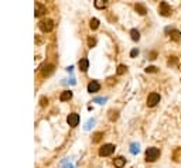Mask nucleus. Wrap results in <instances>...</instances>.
Returning <instances> with one entry per match:
<instances>
[{
	"instance_id": "obj_11",
	"label": "nucleus",
	"mask_w": 181,
	"mask_h": 168,
	"mask_svg": "<svg viewBox=\"0 0 181 168\" xmlns=\"http://www.w3.org/2000/svg\"><path fill=\"white\" fill-rule=\"evenodd\" d=\"M71 98H72V92H71V91H65V92H62V93H61L60 100L61 102H65V100H69Z\"/></svg>"
},
{
	"instance_id": "obj_4",
	"label": "nucleus",
	"mask_w": 181,
	"mask_h": 168,
	"mask_svg": "<svg viewBox=\"0 0 181 168\" xmlns=\"http://www.w3.org/2000/svg\"><path fill=\"white\" fill-rule=\"evenodd\" d=\"M38 27H40L41 31H44V33H48V31L53 30L54 23H53V20H50V18H45V20H41L40 21Z\"/></svg>"
},
{
	"instance_id": "obj_15",
	"label": "nucleus",
	"mask_w": 181,
	"mask_h": 168,
	"mask_svg": "<svg viewBox=\"0 0 181 168\" xmlns=\"http://www.w3.org/2000/svg\"><path fill=\"white\" fill-rule=\"evenodd\" d=\"M53 69H54L53 65H50V64L44 65V67H43V75H44V76H45V75H50L51 72H53Z\"/></svg>"
},
{
	"instance_id": "obj_3",
	"label": "nucleus",
	"mask_w": 181,
	"mask_h": 168,
	"mask_svg": "<svg viewBox=\"0 0 181 168\" xmlns=\"http://www.w3.org/2000/svg\"><path fill=\"white\" fill-rule=\"evenodd\" d=\"M115 148L116 147H115L113 144H103L101 148H99V155H101V157H107V155L113 154Z\"/></svg>"
},
{
	"instance_id": "obj_7",
	"label": "nucleus",
	"mask_w": 181,
	"mask_h": 168,
	"mask_svg": "<svg viewBox=\"0 0 181 168\" xmlns=\"http://www.w3.org/2000/svg\"><path fill=\"white\" fill-rule=\"evenodd\" d=\"M101 89V84L98 81H90L89 84H88V92H90V93H95V92H98Z\"/></svg>"
},
{
	"instance_id": "obj_25",
	"label": "nucleus",
	"mask_w": 181,
	"mask_h": 168,
	"mask_svg": "<svg viewBox=\"0 0 181 168\" xmlns=\"http://www.w3.org/2000/svg\"><path fill=\"white\" fill-rule=\"evenodd\" d=\"M139 151V148H136V144L132 145V153H137Z\"/></svg>"
},
{
	"instance_id": "obj_16",
	"label": "nucleus",
	"mask_w": 181,
	"mask_h": 168,
	"mask_svg": "<svg viewBox=\"0 0 181 168\" xmlns=\"http://www.w3.org/2000/svg\"><path fill=\"white\" fill-rule=\"evenodd\" d=\"M89 27L92 28V30H96V28L99 27V20H98V18H90Z\"/></svg>"
},
{
	"instance_id": "obj_12",
	"label": "nucleus",
	"mask_w": 181,
	"mask_h": 168,
	"mask_svg": "<svg viewBox=\"0 0 181 168\" xmlns=\"http://www.w3.org/2000/svg\"><path fill=\"white\" fill-rule=\"evenodd\" d=\"M134 9H136V11H137L140 16H144V14L147 13V10H146V7L143 6V4H140V3H137L136 6H134Z\"/></svg>"
},
{
	"instance_id": "obj_24",
	"label": "nucleus",
	"mask_w": 181,
	"mask_h": 168,
	"mask_svg": "<svg viewBox=\"0 0 181 168\" xmlns=\"http://www.w3.org/2000/svg\"><path fill=\"white\" fill-rule=\"evenodd\" d=\"M47 103H48V99H45V98L41 99V106H45Z\"/></svg>"
},
{
	"instance_id": "obj_1",
	"label": "nucleus",
	"mask_w": 181,
	"mask_h": 168,
	"mask_svg": "<svg viewBox=\"0 0 181 168\" xmlns=\"http://www.w3.org/2000/svg\"><path fill=\"white\" fill-rule=\"evenodd\" d=\"M160 157V150L156 147H150L146 150V161L149 162H154L156 160H158Z\"/></svg>"
},
{
	"instance_id": "obj_5",
	"label": "nucleus",
	"mask_w": 181,
	"mask_h": 168,
	"mask_svg": "<svg viewBox=\"0 0 181 168\" xmlns=\"http://www.w3.org/2000/svg\"><path fill=\"white\" fill-rule=\"evenodd\" d=\"M157 103H160V95L156 93V92L149 95V98H147V106L149 108H154Z\"/></svg>"
},
{
	"instance_id": "obj_9",
	"label": "nucleus",
	"mask_w": 181,
	"mask_h": 168,
	"mask_svg": "<svg viewBox=\"0 0 181 168\" xmlns=\"http://www.w3.org/2000/svg\"><path fill=\"white\" fill-rule=\"evenodd\" d=\"M78 67H79V69L82 71V72H86L88 67H89V61H88L86 58H82V59L78 62Z\"/></svg>"
},
{
	"instance_id": "obj_21",
	"label": "nucleus",
	"mask_w": 181,
	"mask_h": 168,
	"mask_svg": "<svg viewBox=\"0 0 181 168\" xmlns=\"http://www.w3.org/2000/svg\"><path fill=\"white\" fill-rule=\"evenodd\" d=\"M146 72H157V68L156 67H147L146 68Z\"/></svg>"
},
{
	"instance_id": "obj_20",
	"label": "nucleus",
	"mask_w": 181,
	"mask_h": 168,
	"mask_svg": "<svg viewBox=\"0 0 181 168\" xmlns=\"http://www.w3.org/2000/svg\"><path fill=\"white\" fill-rule=\"evenodd\" d=\"M177 64V57H170L168 59V65H175Z\"/></svg>"
},
{
	"instance_id": "obj_2",
	"label": "nucleus",
	"mask_w": 181,
	"mask_h": 168,
	"mask_svg": "<svg viewBox=\"0 0 181 168\" xmlns=\"http://www.w3.org/2000/svg\"><path fill=\"white\" fill-rule=\"evenodd\" d=\"M158 11H160V14L163 17H168V16H171V13H173V9H171V6L167 3V2H161L160 6H158Z\"/></svg>"
},
{
	"instance_id": "obj_10",
	"label": "nucleus",
	"mask_w": 181,
	"mask_h": 168,
	"mask_svg": "<svg viewBox=\"0 0 181 168\" xmlns=\"http://www.w3.org/2000/svg\"><path fill=\"white\" fill-rule=\"evenodd\" d=\"M113 164L116 168H122V167H124V164H126V160H124L123 157H116L113 160Z\"/></svg>"
},
{
	"instance_id": "obj_14",
	"label": "nucleus",
	"mask_w": 181,
	"mask_h": 168,
	"mask_svg": "<svg viewBox=\"0 0 181 168\" xmlns=\"http://www.w3.org/2000/svg\"><path fill=\"white\" fill-rule=\"evenodd\" d=\"M130 35H132V40H133V41H139V40H140V33H139L136 28L130 30Z\"/></svg>"
},
{
	"instance_id": "obj_19",
	"label": "nucleus",
	"mask_w": 181,
	"mask_h": 168,
	"mask_svg": "<svg viewBox=\"0 0 181 168\" xmlns=\"http://www.w3.org/2000/svg\"><path fill=\"white\" fill-rule=\"evenodd\" d=\"M102 136H103V133H95L94 134V143H98V141L102 138Z\"/></svg>"
},
{
	"instance_id": "obj_18",
	"label": "nucleus",
	"mask_w": 181,
	"mask_h": 168,
	"mask_svg": "<svg viewBox=\"0 0 181 168\" xmlns=\"http://www.w3.org/2000/svg\"><path fill=\"white\" fill-rule=\"evenodd\" d=\"M105 6H106L105 2H102V0H95V7H96V9H105Z\"/></svg>"
},
{
	"instance_id": "obj_23",
	"label": "nucleus",
	"mask_w": 181,
	"mask_h": 168,
	"mask_svg": "<svg viewBox=\"0 0 181 168\" xmlns=\"http://www.w3.org/2000/svg\"><path fill=\"white\" fill-rule=\"evenodd\" d=\"M139 54V51L137 50H132V52H130V57L133 58V57H136V55Z\"/></svg>"
},
{
	"instance_id": "obj_13",
	"label": "nucleus",
	"mask_w": 181,
	"mask_h": 168,
	"mask_svg": "<svg viewBox=\"0 0 181 168\" xmlns=\"http://www.w3.org/2000/svg\"><path fill=\"white\" fill-rule=\"evenodd\" d=\"M45 13V7L43 6V4H40V3H37L36 4V16H41V14H44Z\"/></svg>"
},
{
	"instance_id": "obj_22",
	"label": "nucleus",
	"mask_w": 181,
	"mask_h": 168,
	"mask_svg": "<svg viewBox=\"0 0 181 168\" xmlns=\"http://www.w3.org/2000/svg\"><path fill=\"white\" fill-rule=\"evenodd\" d=\"M95 43H96V41H95L94 38H89V40H88V44H89V47H90V48L95 45Z\"/></svg>"
},
{
	"instance_id": "obj_8",
	"label": "nucleus",
	"mask_w": 181,
	"mask_h": 168,
	"mask_svg": "<svg viewBox=\"0 0 181 168\" xmlns=\"http://www.w3.org/2000/svg\"><path fill=\"white\" fill-rule=\"evenodd\" d=\"M170 38H171V41H174V43H180L181 41V33L178 30H171Z\"/></svg>"
},
{
	"instance_id": "obj_17",
	"label": "nucleus",
	"mask_w": 181,
	"mask_h": 168,
	"mask_svg": "<svg viewBox=\"0 0 181 168\" xmlns=\"http://www.w3.org/2000/svg\"><path fill=\"white\" fill-rule=\"evenodd\" d=\"M126 71H128V67H126V65H119V67H117V75H123Z\"/></svg>"
},
{
	"instance_id": "obj_6",
	"label": "nucleus",
	"mask_w": 181,
	"mask_h": 168,
	"mask_svg": "<svg viewBox=\"0 0 181 168\" xmlns=\"http://www.w3.org/2000/svg\"><path fill=\"white\" fill-rule=\"evenodd\" d=\"M67 123L71 126V127H77L78 123H79V114H77V113H71V114H68Z\"/></svg>"
},
{
	"instance_id": "obj_26",
	"label": "nucleus",
	"mask_w": 181,
	"mask_h": 168,
	"mask_svg": "<svg viewBox=\"0 0 181 168\" xmlns=\"http://www.w3.org/2000/svg\"><path fill=\"white\" fill-rule=\"evenodd\" d=\"M156 55H157L156 52H151V54H150V59H154V58H156Z\"/></svg>"
}]
</instances>
